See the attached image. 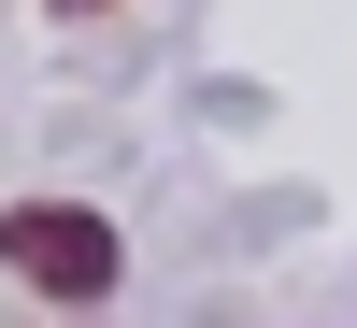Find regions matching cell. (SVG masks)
Wrapping results in <instances>:
<instances>
[{
	"mask_svg": "<svg viewBox=\"0 0 357 328\" xmlns=\"http://www.w3.org/2000/svg\"><path fill=\"white\" fill-rule=\"evenodd\" d=\"M0 272H15L29 300H86L100 314L114 286H129V243H114V214H86V200H15V214H0Z\"/></svg>",
	"mask_w": 357,
	"mask_h": 328,
	"instance_id": "obj_1",
	"label": "cell"
},
{
	"mask_svg": "<svg viewBox=\"0 0 357 328\" xmlns=\"http://www.w3.org/2000/svg\"><path fill=\"white\" fill-rule=\"evenodd\" d=\"M43 15H100V0H43Z\"/></svg>",
	"mask_w": 357,
	"mask_h": 328,
	"instance_id": "obj_2",
	"label": "cell"
}]
</instances>
